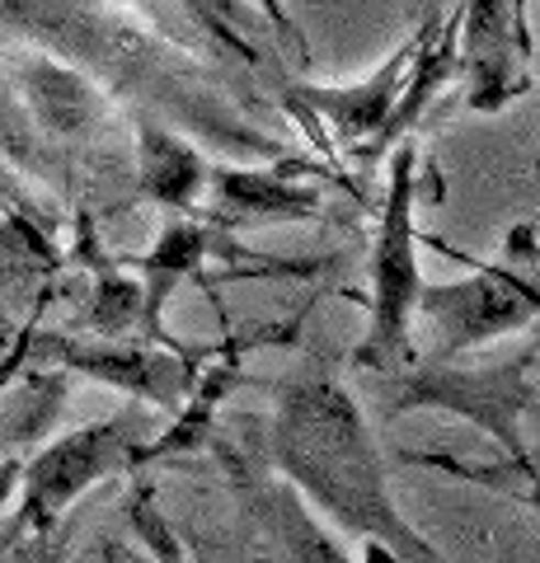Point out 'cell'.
<instances>
[{
  "label": "cell",
  "mask_w": 540,
  "mask_h": 563,
  "mask_svg": "<svg viewBox=\"0 0 540 563\" xmlns=\"http://www.w3.org/2000/svg\"><path fill=\"white\" fill-rule=\"evenodd\" d=\"M438 24H442V14H428V20L418 24L409 38L372 70V76H362L357 85H291L287 99L316 122H329V132H334L339 146H348V151L367 146V141L381 132V122L390 118L399 90H405L414 52L428 43V33Z\"/></svg>",
  "instance_id": "obj_8"
},
{
  "label": "cell",
  "mask_w": 540,
  "mask_h": 563,
  "mask_svg": "<svg viewBox=\"0 0 540 563\" xmlns=\"http://www.w3.org/2000/svg\"><path fill=\"white\" fill-rule=\"evenodd\" d=\"M136 451H142L136 413H113L80 432H66L62 442L33 455V465H24V507L14 517V531H52L90 484L136 470Z\"/></svg>",
  "instance_id": "obj_4"
},
{
  "label": "cell",
  "mask_w": 540,
  "mask_h": 563,
  "mask_svg": "<svg viewBox=\"0 0 540 563\" xmlns=\"http://www.w3.org/2000/svg\"><path fill=\"white\" fill-rule=\"evenodd\" d=\"M207 221L217 231H254V225L283 221H320L324 198L320 188L301 184L287 165L277 169H245V165H207Z\"/></svg>",
  "instance_id": "obj_10"
},
{
  "label": "cell",
  "mask_w": 540,
  "mask_h": 563,
  "mask_svg": "<svg viewBox=\"0 0 540 563\" xmlns=\"http://www.w3.org/2000/svg\"><path fill=\"white\" fill-rule=\"evenodd\" d=\"M207 192V155L169 132L165 122L136 113V198L174 211V217H194Z\"/></svg>",
  "instance_id": "obj_13"
},
{
  "label": "cell",
  "mask_w": 540,
  "mask_h": 563,
  "mask_svg": "<svg viewBox=\"0 0 540 563\" xmlns=\"http://www.w3.org/2000/svg\"><path fill=\"white\" fill-rule=\"evenodd\" d=\"M536 347L517 352V357H503L489 366H451V357H418L414 366H405V380H399V395L390 404V413H414V409H442L456 413L465 422H475L480 432H489L503 446V455H531L521 442V413L536 409V390H531V366H536Z\"/></svg>",
  "instance_id": "obj_3"
},
{
  "label": "cell",
  "mask_w": 540,
  "mask_h": 563,
  "mask_svg": "<svg viewBox=\"0 0 540 563\" xmlns=\"http://www.w3.org/2000/svg\"><path fill=\"white\" fill-rule=\"evenodd\" d=\"M85 320H90V329L99 333V339H123V333L142 320V282L103 273L95 282V306H90Z\"/></svg>",
  "instance_id": "obj_17"
},
{
  "label": "cell",
  "mask_w": 540,
  "mask_h": 563,
  "mask_svg": "<svg viewBox=\"0 0 540 563\" xmlns=\"http://www.w3.org/2000/svg\"><path fill=\"white\" fill-rule=\"evenodd\" d=\"M503 250H508V263H503V268H513L527 287L540 291V240H536V225H513L508 240H503Z\"/></svg>",
  "instance_id": "obj_18"
},
{
  "label": "cell",
  "mask_w": 540,
  "mask_h": 563,
  "mask_svg": "<svg viewBox=\"0 0 540 563\" xmlns=\"http://www.w3.org/2000/svg\"><path fill=\"white\" fill-rule=\"evenodd\" d=\"M287 339H291V329H258V333H240V339L221 343V347H212V352H202L207 366H198L194 390H188L184 404L174 409V428H169L165 437H155V442H142V451H136V470H146V465H155V461H174V455H194V451H202V446H212L221 404L231 399L235 390L254 385L245 357H250L254 347L287 343Z\"/></svg>",
  "instance_id": "obj_9"
},
{
  "label": "cell",
  "mask_w": 540,
  "mask_h": 563,
  "mask_svg": "<svg viewBox=\"0 0 540 563\" xmlns=\"http://www.w3.org/2000/svg\"><path fill=\"white\" fill-rule=\"evenodd\" d=\"M29 90H33V109L47 122L52 132H80L90 128L95 118V95L90 85L71 70H57V66H33L29 76Z\"/></svg>",
  "instance_id": "obj_16"
},
{
  "label": "cell",
  "mask_w": 540,
  "mask_h": 563,
  "mask_svg": "<svg viewBox=\"0 0 540 563\" xmlns=\"http://www.w3.org/2000/svg\"><path fill=\"white\" fill-rule=\"evenodd\" d=\"M508 273H513V268H508ZM513 277H517V273H513ZM517 282H521V277H517ZM521 287H527V282H521ZM527 296H531V306H536V320H531V329L540 333V291H536V287H527ZM536 343H540V339H536Z\"/></svg>",
  "instance_id": "obj_21"
},
{
  "label": "cell",
  "mask_w": 540,
  "mask_h": 563,
  "mask_svg": "<svg viewBox=\"0 0 540 563\" xmlns=\"http://www.w3.org/2000/svg\"><path fill=\"white\" fill-rule=\"evenodd\" d=\"M273 395L268 461L283 479L306 493L316 512L334 517L353 540L386 544L390 559L442 563L447 554L399 512L390 470L362 418L357 399L329 366H306L287 380H254Z\"/></svg>",
  "instance_id": "obj_1"
},
{
  "label": "cell",
  "mask_w": 540,
  "mask_h": 563,
  "mask_svg": "<svg viewBox=\"0 0 540 563\" xmlns=\"http://www.w3.org/2000/svg\"><path fill=\"white\" fill-rule=\"evenodd\" d=\"M62 268V254L24 217H0V296H29Z\"/></svg>",
  "instance_id": "obj_14"
},
{
  "label": "cell",
  "mask_w": 540,
  "mask_h": 563,
  "mask_svg": "<svg viewBox=\"0 0 540 563\" xmlns=\"http://www.w3.org/2000/svg\"><path fill=\"white\" fill-rule=\"evenodd\" d=\"M20 479H24L20 461H0V517H5V503H10V493L20 488Z\"/></svg>",
  "instance_id": "obj_20"
},
{
  "label": "cell",
  "mask_w": 540,
  "mask_h": 563,
  "mask_svg": "<svg viewBox=\"0 0 540 563\" xmlns=\"http://www.w3.org/2000/svg\"><path fill=\"white\" fill-rule=\"evenodd\" d=\"M29 352L38 357H57L62 366H71L80 376H95L113 390H123L132 399H146L155 409L174 413L184 404V395L194 390V376L202 357H194L188 347L179 343H118V339H103V343H80V339H57V333H29Z\"/></svg>",
  "instance_id": "obj_6"
},
{
  "label": "cell",
  "mask_w": 540,
  "mask_h": 563,
  "mask_svg": "<svg viewBox=\"0 0 540 563\" xmlns=\"http://www.w3.org/2000/svg\"><path fill=\"white\" fill-rule=\"evenodd\" d=\"M461 20V76L470 113L494 118L531 90L527 52L517 43L513 0H456Z\"/></svg>",
  "instance_id": "obj_7"
},
{
  "label": "cell",
  "mask_w": 540,
  "mask_h": 563,
  "mask_svg": "<svg viewBox=\"0 0 540 563\" xmlns=\"http://www.w3.org/2000/svg\"><path fill=\"white\" fill-rule=\"evenodd\" d=\"M418 151L414 141L390 146V188L381 202L376 244H372V296H367V333L353 347L357 372H405L418 362L414 347V306H418V225H414V198H418Z\"/></svg>",
  "instance_id": "obj_2"
},
{
  "label": "cell",
  "mask_w": 540,
  "mask_h": 563,
  "mask_svg": "<svg viewBox=\"0 0 540 563\" xmlns=\"http://www.w3.org/2000/svg\"><path fill=\"white\" fill-rule=\"evenodd\" d=\"M428 244H438L442 254L475 268L470 282H423V287H418L414 320H428L432 333H438V352H432V357H461V352L480 347V343H494V339H508V333L531 329L536 306H531L527 287H521L503 263H475L470 254L451 250V244L438 235Z\"/></svg>",
  "instance_id": "obj_5"
},
{
  "label": "cell",
  "mask_w": 540,
  "mask_h": 563,
  "mask_svg": "<svg viewBox=\"0 0 540 563\" xmlns=\"http://www.w3.org/2000/svg\"><path fill=\"white\" fill-rule=\"evenodd\" d=\"M132 507H136V512H132V517H136V526H142L146 540L155 544V554H161V559H184V550H179V544H174V536H169L165 526H161V517L151 512V498H146V493H142V498H136Z\"/></svg>",
  "instance_id": "obj_19"
},
{
  "label": "cell",
  "mask_w": 540,
  "mask_h": 563,
  "mask_svg": "<svg viewBox=\"0 0 540 563\" xmlns=\"http://www.w3.org/2000/svg\"><path fill=\"white\" fill-rule=\"evenodd\" d=\"M409 465H428V470H442V474H456L465 484H480V488H494L498 498H513L521 507H536L540 512V470L531 455H508L498 465H465V461H451V455H432V451H405Z\"/></svg>",
  "instance_id": "obj_15"
},
{
  "label": "cell",
  "mask_w": 540,
  "mask_h": 563,
  "mask_svg": "<svg viewBox=\"0 0 540 563\" xmlns=\"http://www.w3.org/2000/svg\"><path fill=\"white\" fill-rule=\"evenodd\" d=\"M217 235H221L217 225L174 217V221H165V231H161V240H155L151 254L128 258L132 268L142 273V329H146L151 343H169L174 347V339H165V329H161V314H165L169 296L179 291L184 282H207L202 263H207V254L221 250Z\"/></svg>",
  "instance_id": "obj_12"
},
{
  "label": "cell",
  "mask_w": 540,
  "mask_h": 563,
  "mask_svg": "<svg viewBox=\"0 0 540 563\" xmlns=\"http://www.w3.org/2000/svg\"><path fill=\"white\" fill-rule=\"evenodd\" d=\"M536 179H540V155H536Z\"/></svg>",
  "instance_id": "obj_22"
},
{
  "label": "cell",
  "mask_w": 540,
  "mask_h": 563,
  "mask_svg": "<svg viewBox=\"0 0 540 563\" xmlns=\"http://www.w3.org/2000/svg\"><path fill=\"white\" fill-rule=\"evenodd\" d=\"M456 76H461V20H456V0H451V10L442 14V24L432 29L428 43L414 52V66H409L405 90H399L390 118L381 122V132L367 141V146L353 151L357 165H362V169L376 165L381 155L395 146V141H405V136L418 128V122L428 118V109L438 103V95H442Z\"/></svg>",
  "instance_id": "obj_11"
}]
</instances>
